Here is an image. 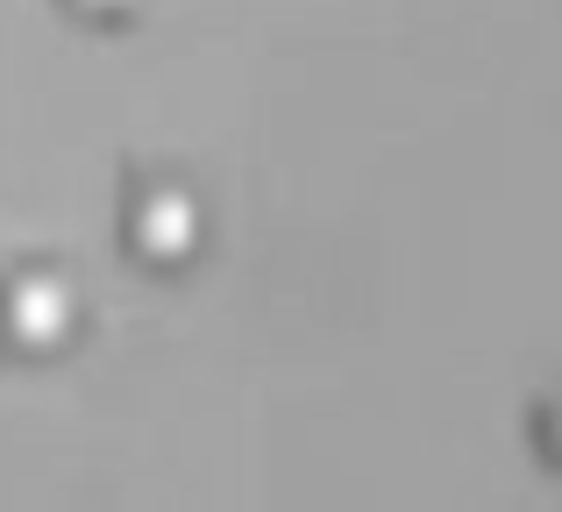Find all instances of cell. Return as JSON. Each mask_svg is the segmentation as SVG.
I'll list each match as a JSON object with an SVG mask.
<instances>
[{
    "mask_svg": "<svg viewBox=\"0 0 562 512\" xmlns=\"http://www.w3.org/2000/svg\"><path fill=\"white\" fill-rule=\"evenodd\" d=\"M86 8H128V0H86Z\"/></svg>",
    "mask_w": 562,
    "mask_h": 512,
    "instance_id": "cell-3",
    "label": "cell"
},
{
    "mask_svg": "<svg viewBox=\"0 0 562 512\" xmlns=\"http://www.w3.org/2000/svg\"><path fill=\"white\" fill-rule=\"evenodd\" d=\"M136 250L150 263H179L200 250V200L186 185H150L136 200Z\"/></svg>",
    "mask_w": 562,
    "mask_h": 512,
    "instance_id": "cell-2",
    "label": "cell"
},
{
    "mask_svg": "<svg viewBox=\"0 0 562 512\" xmlns=\"http://www.w3.org/2000/svg\"><path fill=\"white\" fill-rule=\"evenodd\" d=\"M0 320H8V334L22 349H57L71 334V320H79V299H71V285L57 271H29V277H14V285H8Z\"/></svg>",
    "mask_w": 562,
    "mask_h": 512,
    "instance_id": "cell-1",
    "label": "cell"
}]
</instances>
